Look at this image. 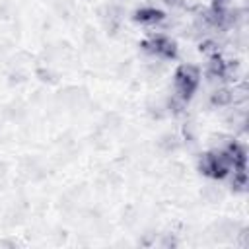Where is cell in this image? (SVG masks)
<instances>
[{
	"label": "cell",
	"mask_w": 249,
	"mask_h": 249,
	"mask_svg": "<svg viewBox=\"0 0 249 249\" xmlns=\"http://www.w3.org/2000/svg\"><path fill=\"white\" fill-rule=\"evenodd\" d=\"M198 86V72L193 66H181L179 72L175 74V89L179 99H189L193 95V91Z\"/></svg>",
	"instance_id": "obj_1"
},
{
	"label": "cell",
	"mask_w": 249,
	"mask_h": 249,
	"mask_svg": "<svg viewBox=\"0 0 249 249\" xmlns=\"http://www.w3.org/2000/svg\"><path fill=\"white\" fill-rule=\"evenodd\" d=\"M161 18H163V14L158 12V10H154V8H142V10L136 12V19L142 21V23H156Z\"/></svg>",
	"instance_id": "obj_2"
}]
</instances>
